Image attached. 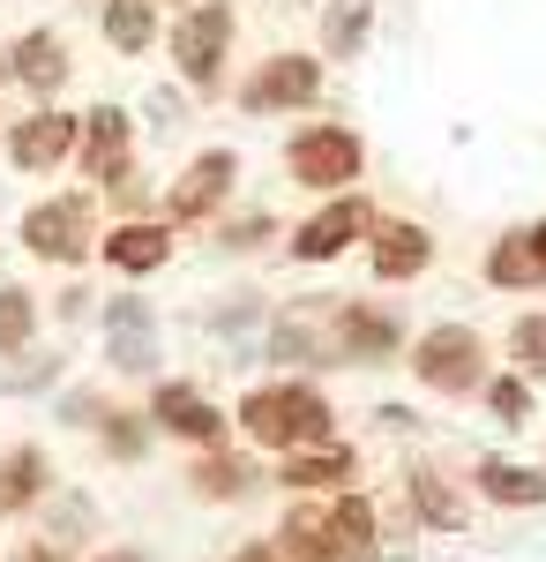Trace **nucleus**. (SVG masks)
<instances>
[{
    "label": "nucleus",
    "instance_id": "nucleus-24",
    "mask_svg": "<svg viewBox=\"0 0 546 562\" xmlns=\"http://www.w3.org/2000/svg\"><path fill=\"white\" fill-rule=\"evenodd\" d=\"M405 503H412V518H420L426 532H464V518H471V495H464L442 465H412V473H405Z\"/></svg>",
    "mask_w": 546,
    "mask_h": 562
},
{
    "label": "nucleus",
    "instance_id": "nucleus-3",
    "mask_svg": "<svg viewBox=\"0 0 546 562\" xmlns=\"http://www.w3.org/2000/svg\"><path fill=\"white\" fill-rule=\"evenodd\" d=\"M98 233H105V203H98L90 180L53 188V195H38L15 217V248L31 262H45V270H90L98 262Z\"/></svg>",
    "mask_w": 546,
    "mask_h": 562
},
{
    "label": "nucleus",
    "instance_id": "nucleus-5",
    "mask_svg": "<svg viewBox=\"0 0 546 562\" xmlns=\"http://www.w3.org/2000/svg\"><path fill=\"white\" fill-rule=\"evenodd\" d=\"M98 338H105V383H158L166 375V315L143 285H121L98 301Z\"/></svg>",
    "mask_w": 546,
    "mask_h": 562
},
{
    "label": "nucleus",
    "instance_id": "nucleus-17",
    "mask_svg": "<svg viewBox=\"0 0 546 562\" xmlns=\"http://www.w3.org/2000/svg\"><path fill=\"white\" fill-rule=\"evenodd\" d=\"M270 487L285 495H337V487H360V450L337 435V442H307V450H285L270 458Z\"/></svg>",
    "mask_w": 546,
    "mask_h": 562
},
{
    "label": "nucleus",
    "instance_id": "nucleus-19",
    "mask_svg": "<svg viewBox=\"0 0 546 562\" xmlns=\"http://www.w3.org/2000/svg\"><path fill=\"white\" fill-rule=\"evenodd\" d=\"M135 158V113H127L121 98H98L83 113V135H76V166L68 173H83L90 188L113 173V166H127Z\"/></svg>",
    "mask_w": 546,
    "mask_h": 562
},
{
    "label": "nucleus",
    "instance_id": "nucleus-41",
    "mask_svg": "<svg viewBox=\"0 0 546 562\" xmlns=\"http://www.w3.org/2000/svg\"><path fill=\"white\" fill-rule=\"evenodd\" d=\"M375 420H382V428H397V435H405L412 420H420V413H412V405H375Z\"/></svg>",
    "mask_w": 546,
    "mask_h": 562
},
{
    "label": "nucleus",
    "instance_id": "nucleus-2",
    "mask_svg": "<svg viewBox=\"0 0 546 562\" xmlns=\"http://www.w3.org/2000/svg\"><path fill=\"white\" fill-rule=\"evenodd\" d=\"M166 60L187 98H225L232 90V45H240V0H187L166 15Z\"/></svg>",
    "mask_w": 546,
    "mask_h": 562
},
{
    "label": "nucleus",
    "instance_id": "nucleus-16",
    "mask_svg": "<svg viewBox=\"0 0 546 562\" xmlns=\"http://www.w3.org/2000/svg\"><path fill=\"white\" fill-rule=\"evenodd\" d=\"M367 270H375V285H412V278H426L434 270V233H426L420 217H389L382 211L375 225H367Z\"/></svg>",
    "mask_w": 546,
    "mask_h": 562
},
{
    "label": "nucleus",
    "instance_id": "nucleus-31",
    "mask_svg": "<svg viewBox=\"0 0 546 562\" xmlns=\"http://www.w3.org/2000/svg\"><path fill=\"white\" fill-rule=\"evenodd\" d=\"M211 233H217V248H225V256H262L270 240H285V217L262 211V203H248V211H225Z\"/></svg>",
    "mask_w": 546,
    "mask_h": 562
},
{
    "label": "nucleus",
    "instance_id": "nucleus-23",
    "mask_svg": "<svg viewBox=\"0 0 546 562\" xmlns=\"http://www.w3.org/2000/svg\"><path fill=\"white\" fill-rule=\"evenodd\" d=\"M98 38L113 45L121 60H143L166 38V8L158 0H98Z\"/></svg>",
    "mask_w": 546,
    "mask_h": 562
},
{
    "label": "nucleus",
    "instance_id": "nucleus-26",
    "mask_svg": "<svg viewBox=\"0 0 546 562\" xmlns=\"http://www.w3.org/2000/svg\"><path fill=\"white\" fill-rule=\"evenodd\" d=\"M479 278H487L494 293H539V285H546V262H539V248H532V233H524V225H509L502 240L487 248Z\"/></svg>",
    "mask_w": 546,
    "mask_h": 562
},
{
    "label": "nucleus",
    "instance_id": "nucleus-36",
    "mask_svg": "<svg viewBox=\"0 0 546 562\" xmlns=\"http://www.w3.org/2000/svg\"><path fill=\"white\" fill-rule=\"evenodd\" d=\"M60 368H68V352H45V346H31L23 360H8L0 390H8V397H38V390H60Z\"/></svg>",
    "mask_w": 546,
    "mask_h": 562
},
{
    "label": "nucleus",
    "instance_id": "nucleus-38",
    "mask_svg": "<svg viewBox=\"0 0 546 562\" xmlns=\"http://www.w3.org/2000/svg\"><path fill=\"white\" fill-rule=\"evenodd\" d=\"M15 562H68V548H60V540H23Z\"/></svg>",
    "mask_w": 546,
    "mask_h": 562
},
{
    "label": "nucleus",
    "instance_id": "nucleus-20",
    "mask_svg": "<svg viewBox=\"0 0 546 562\" xmlns=\"http://www.w3.org/2000/svg\"><path fill=\"white\" fill-rule=\"evenodd\" d=\"M53 458H45V442H8L0 450V525H23L31 510L53 503Z\"/></svg>",
    "mask_w": 546,
    "mask_h": 562
},
{
    "label": "nucleus",
    "instance_id": "nucleus-7",
    "mask_svg": "<svg viewBox=\"0 0 546 562\" xmlns=\"http://www.w3.org/2000/svg\"><path fill=\"white\" fill-rule=\"evenodd\" d=\"M405 368L426 397H479V383L494 375V346L471 330V323H426L420 338L405 346Z\"/></svg>",
    "mask_w": 546,
    "mask_h": 562
},
{
    "label": "nucleus",
    "instance_id": "nucleus-43",
    "mask_svg": "<svg viewBox=\"0 0 546 562\" xmlns=\"http://www.w3.org/2000/svg\"><path fill=\"white\" fill-rule=\"evenodd\" d=\"M158 8H166V15H180V8H187V0H158Z\"/></svg>",
    "mask_w": 546,
    "mask_h": 562
},
{
    "label": "nucleus",
    "instance_id": "nucleus-30",
    "mask_svg": "<svg viewBox=\"0 0 546 562\" xmlns=\"http://www.w3.org/2000/svg\"><path fill=\"white\" fill-rule=\"evenodd\" d=\"M90 442H98V450H105L113 465H143V458L158 450V428L143 420V405H113V413H105V420L90 428Z\"/></svg>",
    "mask_w": 546,
    "mask_h": 562
},
{
    "label": "nucleus",
    "instance_id": "nucleus-35",
    "mask_svg": "<svg viewBox=\"0 0 546 562\" xmlns=\"http://www.w3.org/2000/svg\"><path fill=\"white\" fill-rule=\"evenodd\" d=\"M98 203H105L113 217H158V195H150V180H143V166H135V158L98 180Z\"/></svg>",
    "mask_w": 546,
    "mask_h": 562
},
{
    "label": "nucleus",
    "instance_id": "nucleus-21",
    "mask_svg": "<svg viewBox=\"0 0 546 562\" xmlns=\"http://www.w3.org/2000/svg\"><path fill=\"white\" fill-rule=\"evenodd\" d=\"M322 525H330L337 555L344 562H375L382 555V510L367 487H337V495H322Z\"/></svg>",
    "mask_w": 546,
    "mask_h": 562
},
{
    "label": "nucleus",
    "instance_id": "nucleus-10",
    "mask_svg": "<svg viewBox=\"0 0 546 562\" xmlns=\"http://www.w3.org/2000/svg\"><path fill=\"white\" fill-rule=\"evenodd\" d=\"M375 217L382 211H375V195H367V188L322 195L299 225H285V262H293V270H330V262H344L360 240H367V225H375Z\"/></svg>",
    "mask_w": 546,
    "mask_h": 562
},
{
    "label": "nucleus",
    "instance_id": "nucleus-11",
    "mask_svg": "<svg viewBox=\"0 0 546 562\" xmlns=\"http://www.w3.org/2000/svg\"><path fill=\"white\" fill-rule=\"evenodd\" d=\"M143 420L158 428V442H180V450H217V442H232V405H217L195 375H158V383H143Z\"/></svg>",
    "mask_w": 546,
    "mask_h": 562
},
{
    "label": "nucleus",
    "instance_id": "nucleus-12",
    "mask_svg": "<svg viewBox=\"0 0 546 562\" xmlns=\"http://www.w3.org/2000/svg\"><path fill=\"white\" fill-rule=\"evenodd\" d=\"M76 135H83V113H68V105L53 98V105H31V113H15V121L0 128V158L23 180H53V173L76 166Z\"/></svg>",
    "mask_w": 546,
    "mask_h": 562
},
{
    "label": "nucleus",
    "instance_id": "nucleus-27",
    "mask_svg": "<svg viewBox=\"0 0 546 562\" xmlns=\"http://www.w3.org/2000/svg\"><path fill=\"white\" fill-rule=\"evenodd\" d=\"M471 487L487 503H502V510H539L546 503V473L539 465H516V458H479L471 465Z\"/></svg>",
    "mask_w": 546,
    "mask_h": 562
},
{
    "label": "nucleus",
    "instance_id": "nucleus-42",
    "mask_svg": "<svg viewBox=\"0 0 546 562\" xmlns=\"http://www.w3.org/2000/svg\"><path fill=\"white\" fill-rule=\"evenodd\" d=\"M524 233H532V248H539V262H546V217H539V225H524Z\"/></svg>",
    "mask_w": 546,
    "mask_h": 562
},
{
    "label": "nucleus",
    "instance_id": "nucleus-32",
    "mask_svg": "<svg viewBox=\"0 0 546 562\" xmlns=\"http://www.w3.org/2000/svg\"><path fill=\"white\" fill-rule=\"evenodd\" d=\"M479 405H487L502 428H532V413H539V390L524 383L516 368H494V375L479 383Z\"/></svg>",
    "mask_w": 546,
    "mask_h": 562
},
{
    "label": "nucleus",
    "instance_id": "nucleus-40",
    "mask_svg": "<svg viewBox=\"0 0 546 562\" xmlns=\"http://www.w3.org/2000/svg\"><path fill=\"white\" fill-rule=\"evenodd\" d=\"M225 562H285V555H277L270 540H240V548H232V555H225Z\"/></svg>",
    "mask_w": 546,
    "mask_h": 562
},
{
    "label": "nucleus",
    "instance_id": "nucleus-1",
    "mask_svg": "<svg viewBox=\"0 0 546 562\" xmlns=\"http://www.w3.org/2000/svg\"><path fill=\"white\" fill-rule=\"evenodd\" d=\"M232 442H248L254 458H285L307 442H337V405L315 375H262L232 405Z\"/></svg>",
    "mask_w": 546,
    "mask_h": 562
},
{
    "label": "nucleus",
    "instance_id": "nucleus-34",
    "mask_svg": "<svg viewBox=\"0 0 546 562\" xmlns=\"http://www.w3.org/2000/svg\"><path fill=\"white\" fill-rule=\"evenodd\" d=\"M509 368L532 390H546V307H524V315L509 323Z\"/></svg>",
    "mask_w": 546,
    "mask_h": 562
},
{
    "label": "nucleus",
    "instance_id": "nucleus-29",
    "mask_svg": "<svg viewBox=\"0 0 546 562\" xmlns=\"http://www.w3.org/2000/svg\"><path fill=\"white\" fill-rule=\"evenodd\" d=\"M45 338V301L23 278H0V360H23Z\"/></svg>",
    "mask_w": 546,
    "mask_h": 562
},
{
    "label": "nucleus",
    "instance_id": "nucleus-25",
    "mask_svg": "<svg viewBox=\"0 0 546 562\" xmlns=\"http://www.w3.org/2000/svg\"><path fill=\"white\" fill-rule=\"evenodd\" d=\"M270 548L285 562H344L337 540H330V525H322V495H293L285 518L270 525Z\"/></svg>",
    "mask_w": 546,
    "mask_h": 562
},
{
    "label": "nucleus",
    "instance_id": "nucleus-22",
    "mask_svg": "<svg viewBox=\"0 0 546 562\" xmlns=\"http://www.w3.org/2000/svg\"><path fill=\"white\" fill-rule=\"evenodd\" d=\"M375 23H382V0H322V31H315L322 68H352L375 45Z\"/></svg>",
    "mask_w": 546,
    "mask_h": 562
},
{
    "label": "nucleus",
    "instance_id": "nucleus-6",
    "mask_svg": "<svg viewBox=\"0 0 546 562\" xmlns=\"http://www.w3.org/2000/svg\"><path fill=\"white\" fill-rule=\"evenodd\" d=\"M240 180H248V158H240V143H203L180 173L158 188V217L180 225V233H195V225H217V217L232 211V195H240Z\"/></svg>",
    "mask_w": 546,
    "mask_h": 562
},
{
    "label": "nucleus",
    "instance_id": "nucleus-33",
    "mask_svg": "<svg viewBox=\"0 0 546 562\" xmlns=\"http://www.w3.org/2000/svg\"><path fill=\"white\" fill-rule=\"evenodd\" d=\"M113 405H121V390H113V383H60V390H53V420H60V428H83V435L98 428Z\"/></svg>",
    "mask_w": 546,
    "mask_h": 562
},
{
    "label": "nucleus",
    "instance_id": "nucleus-4",
    "mask_svg": "<svg viewBox=\"0 0 546 562\" xmlns=\"http://www.w3.org/2000/svg\"><path fill=\"white\" fill-rule=\"evenodd\" d=\"M277 166L299 195H344V188H367V135L352 121H299L277 150Z\"/></svg>",
    "mask_w": 546,
    "mask_h": 562
},
{
    "label": "nucleus",
    "instance_id": "nucleus-13",
    "mask_svg": "<svg viewBox=\"0 0 546 562\" xmlns=\"http://www.w3.org/2000/svg\"><path fill=\"white\" fill-rule=\"evenodd\" d=\"M68 83H76V45L60 23H31L0 45V90H23L31 105H53Z\"/></svg>",
    "mask_w": 546,
    "mask_h": 562
},
{
    "label": "nucleus",
    "instance_id": "nucleus-37",
    "mask_svg": "<svg viewBox=\"0 0 546 562\" xmlns=\"http://www.w3.org/2000/svg\"><path fill=\"white\" fill-rule=\"evenodd\" d=\"M60 278H68V285H60V293L45 301V315H53L60 330H83L90 315H98V293H90V285H83V270H60Z\"/></svg>",
    "mask_w": 546,
    "mask_h": 562
},
{
    "label": "nucleus",
    "instance_id": "nucleus-15",
    "mask_svg": "<svg viewBox=\"0 0 546 562\" xmlns=\"http://www.w3.org/2000/svg\"><path fill=\"white\" fill-rule=\"evenodd\" d=\"M254 352H262V368L270 375H330V338H322V307H270V323H262V338H254Z\"/></svg>",
    "mask_w": 546,
    "mask_h": 562
},
{
    "label": "nucleus",
    "instance_id": "nucleus-9",
    "mask_svg": "<svg viewBox=\"0 0 546 562\" xmlns=\"http://www.w3.org/2000/svg\"><path fill=\"white\" fill-rule=\"evenodd\" d=\"M322 90H330V68H322V53H262L248 76L232 83V105L248 113V121H277V113H315L322 105Z\"/></svg>",
    "mask_w": 546,
    "mask_h": 562
},
{
    "label": "nucleus",
    "instance_id": "nucleus-8",
    "mask_svg": "<svg viewBox=\"0 0 546 562\" xmlns=\"http://www.w3.org/2000/svg\"><path fill=\"white\" fill-rule=\"evenodd\" d=\"M322 338H330L337 368H389V360H405V346H412L405 315L389 301H360V293H330L322 301Z\"/></svg>",
    "mask_w": 546,
    "mask_h": 562
},
{
    "label": "nucleus",
    "instance_id": "nucleus-18",
    "mask_svg": "<svg viewBox=\"0 0 546 562\" xmlns=\"http://www.w3.org/2000/svg\"><path fill=\"white\" fill-rule=\"evenodd\" d=\"M187 495L195 503H248L254 487H270V473L254 465L248 442H217V450H187Z\"/></svg>",
    "mask_w": 546,
    "mask_h": 562
},
{
    "label": "nucleus",
    "instance_id": "nucleus-14",
    "mask_svg": "<svg viewBox=\"0 0 546 562\" xmlns=\"http://www.w3.org/2000/svg\"><path fill=\"white\" fill-rule=\"evenodd\" d=\"M172 256H180V225H166V217H105V233H98V262L121 285L172 270Z\"/></svg>",
    "mask_w": 546,
    "mask_h": 562
},
{
    "label": "nucleus",
    "instance_id": "nucleus-28",
    "mask_svg": "<svg viewBox=\"0 0 546 562\" xmlns=\"http://www.w3.org/2000/svg\"><path fill=\"white\" fill-rule=\"evenodd\" d=\"M262 323H270V293H262V285L217 293V301L203 307V330H211L217 346H248V338H262Z\"/></svg>",
    "mask_w": 546,
    "mask_h": 562
},
{
    "label": "nucleus",
    "instance_id": "nucleus-39",
    "mask_svg": "<svg viewBox=\"0 0 546 562\" xmlns=\"http://www.w3.org/2000/svg\"><path fill=\"white\" fill-rule=\"evenodd\" d=\"M90 562H150L135 540H105V548H90Z\"/></svg>",
    "mask_w": 546,
    "mask_h": 562
}]
</instances>
